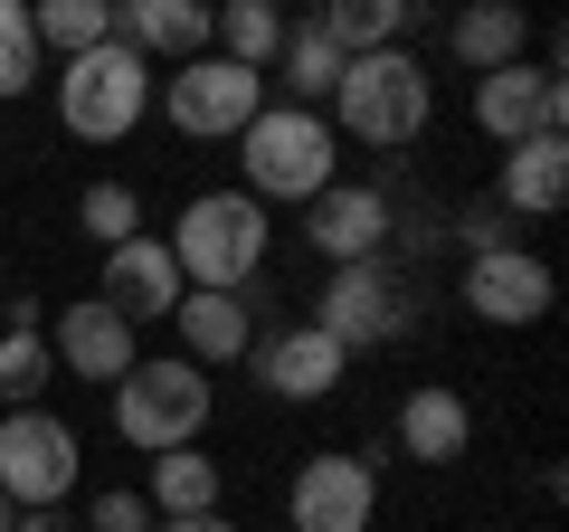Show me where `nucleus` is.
I'll return each mask as SVG.
<instances>
[{
  "label": "nucleus",
  "instance_id": "obj_27",
  "mask_svg": "<svg viewBox=\"0 0 569 532\" xmlns=\"http://www.w3.org/2000/svg\"><path fill=\"white\" fill-rule=\"evenodd\" d=\"M77 228H86L96 247L142 238V200H133V181H86V190H77Z\"/></svg>",
  "mask_w": 569,
  "mask_h": 532
},
{
  "label": "nucleus",
  "instance_id": "obj_12",
  "mask_svg": "<svg viewBox=\"0 0 569 532\" xmlns=\"http://www.w3.org/2000/svg\"><path fill=\"white\" fill-rule=\"evenodd\" d=\"M305 219H313L305 238L323 247L332 266H370V257L389 247V228H399V209H389V190H370V181H332Z\"/></svg>",
  "mask_w": 569,
  "mask_h": 532
},
{
  "label": "nucleus",
  "instance_id": "obj_4",
  "mask_svg": "<svg viewBox=\"0 0 569 532\" xmlns=\"http://www.w3.org/2000/svg\"><path fill=\"white\" fill-rule=\"evenodd\" d=\"M114 428H123V447H142V456L200 447V437H209V371L181 362V352L133 362L114 381Z\"/></svg>",
  "mask_w": 569,
  "mask_h": 532
},
{
  "label": "nucleus",
  "instance_id": "obj_23",
  "mask_svg": "<svg viewBox=\"0 0 569 532\" xmlns=\"http://www.w3.org/2000/svg\"><path fill=\"white\" fill-rule=\"evenodd\" d=\"M276 58H284V105H305V115H323V105H332V86H342V48H332V39H323L313 20H295V29H284V48H276Z\"/></svg>",
  "mask_w": 569,
  "mask_h": 532
},
{
  "label": "nucleus",
  "instance_id": "obj_10",
  "mask_svg": "<svg viewBox=\"0 0 569 532\" xmlns=\"http://www.w3.org/2000/svg\"><path fill=\"white\" fill-rule=\"evenodd\" d=\"M475 124H485L503 152L531 144V134H569V86H560V67L512 58V67H493V77H475Z\"/></svg>",
  "mask_w": 569,
  "mask_h": 532
},
{
  "label": "nucleus",
  "instance_id": "obj_7",
  "mask_svg": "<svg viewBox=\"0 0 569 532\" xmlns=\"http://www.w3.org/2000/svg\"><path fill=\"white\" fill-rule=\"evenodd\" d=\"M418 324V305H408V286L389 276V257H370V266H332V286L313 295V333H323L332 352H380V343H399V333Z\"/></svg>",
  "mask_w": 569,
  "mask_h": 532
},
{
  "label": "nucleus",
  "instance_id": "obj_19",
  "mask_svg": "<svg viewBox=\"0 0 569 532\" xmlns=\"http://www.w3.org/2000/svg\"><path fill=\"white\" fill-rule=\"evenodd\" d=\"M569 200V134H531V144L503 152V181H493V209H522V219H550Z\"/></svg>",
  "mask_w": 569,
  "mask_h": 532
},
{
  "label": "nucleus",
  "instance_id": "obj_28",
  "mask_svg": "<svg viewBox=\"0 0 569 532\" xmlns=\"http://www.w3.org/2000/svg\"><path fill=\"white\" fill-rule=\"evenodd\" d=\"M39 86V39H29V0H0V105Z\"/></svg>",
  "mask_w": 569,
  "mask_h": 532
},
{
  "label": "nucleus",
  "instance_id": "obj_11",
  "mask_svg": "<svg viewBox=\"0 0 569 532\" xmlns=\"http://www.w3.org/2000/svg\"><path fill=\"white\" fill-rule=\"evenodd\" d=\"M456 295H466L475 324H512V333H522V324L550 314L560 286H550V266L531 257V247H493V257H466V286H456Z\"/></svg>",
  "mask_w": 569,
  "mask_h": 532
},
{
  "label": "nucleus",
  "instance_id": "obj_9",
  "mask_svg": "<svg viewBox=\"0 0 569 532\" xmlns=\"http://www.w3.org/2000/svg\"><path fill=\"white\" fill-rule=\"evenodd\" d=\"M284 523H295V532H370V523H380V466H370L361 447L305 456L295 485H284Z\"/></svg>",
  "mask_w": 569,
  "mask_h": 532
},
{
  "label": "nucleus",
  "instance_id": "obj_15",
  "mask_svg": "<svg viewBox=\"0 0 569 532\" xmlns=\"http://www.w3.org/2000/svg\"><path fill=\"white\" fill-rule=\"evenodd\" d=\"M247 362H257V381L276 390V400H332V381H342V352L323 343L313 324H284V333H257L247 343Z\"/></svg>",
  "mask_w": 569,
  "mask_h": 532
},
{
  "label": "nucleus",
  "instance_id": "obj_5",
  "mask_svg": "<svg viewBox=\"0 0 569 532\" xmlns=\"http://www.w3.org/2000/svg\"><path fill=\"white\" fill-rule=\"evenodd\" d=\"M142 115H152V67L133 48L104 39V48H86V58L58 67V124L77 144H123Z\"/></svg>",
  "mask_w": 569,
  "mask_h": 532
},
{
  "label": "nucleus",
  "instance_id": "obj_24",
  "mask_svg": "<svg viewBox=\"0 0 569 532\" xmlns=\"http://www.w3.org/2000/svg\"><path fill=\"white\" fill-rule=\"evenodd\" d=\"M418 20L408 0H332V10H313V29H323L342 58H370V48H399V29Z\"/></svg>",
  "mask_w": 569,
  "mask_h": 532
},
{
  "label": "nucleus",
  "instance_id": "obj_8",
  "mask_svg": "<svg viewBox=\"0 0 569 532\" xmlns=\"http://www.w3.org/2000/svg\"><path fill=\"white\" fill-rule=\"evenodd\" d=\"M162 115L181 124L190 144L247 134V124L266 115V77H257V67H228L219 48H209V58H181V67H171V86H162Z\"/></svg>",
  "mask_w": 569,
  "mask_h": 532
},
{
  "label": "nucleus",
  "instance_id": "obj_3",
  "mask_svg": "<svg viewBox=\"0 0 569 532\" xmlns=\"http://www.w3.org/2000/svg\"><path fill=\"white\" fill-rule=\"evenodd\" d=\"M171 266H181V286L200 295H247L266 266V209L247 190H200V200L171 219Z\"/></svg>",
  "mask_w": 569,
  "mask_h": 532
},
{
  "label": "nucleus",
  "instance_id": "obj_6",
  "mask_svg": "<svg viewBox=\"0 0 569 532\" xmlns=\"http://www.w3.org/2000/svg\"><path fill=\"white\" fill-rule=\"evenodd\" d=\"M86 475V437L48 410H10L0 418V494L20 513H58Z\"/></svg>",
  "mask_w": 569,
  "mask_h": 532
},
{
  "label": "nucleus",
  "instance_id": "obj_30",
  "mask_svg": "<svg viewBox=\"0 0 569 532\" xmlns=\"http://www.w3.org/2000/svg\"><path fill=\"white\" fill-rule=\"evenodd\" d=\"M456 238H466V257H493V247H512V228H503V209H456Z\"/></svg>",
  "mask_w": 569,
  "mask_h": 532
},
{
  "label": "nucleus",
  "instance_id": "obj_31",
  "mask_svg": "<svg viewBox=\"0 0 569 532\" xmlns=\"http://www.w3.org/2000/svg\"><path fill=\"white\" fill-rule=\"evenodd\" d=\"M20 532H86V523H77L67 504H58V513H20Z\"/></svg>",
  "mask_w": 569,
  "mask_h": 532
},
{
  "label": "nucleus",
  "instance_id": "obj_20",
  "mask_svg": "<svg viewBox=\"0 0 569 532\" xmlns=\"http://www.w3.org/2000/svg\"><path fill=\"white\" fill-rule=\"evenodd\" d=\"M152 523H181V513H219V456L209 447H171L152 456V485H142Z\"/></svg>",
  "mask_w": 569,
  "mask_h": 532
},
{
  "label": "nucleus",
  "instance_id": "obj_22",
  "mask_svg": "<svg viewBox=\"0 0 569 532\" xmlns=\"http://www.w3.org/2000/svg\"><path fill=\"white\" fill-rule=\"evenodd\" d=\"M29 39H39V58H86V48L114 39V0H39L29 10Z\"/></svg>",
  "mask_w": 569,
  "mask_h": 532
},
{
  "label": "nucleus",
  "instance_id": "obj_29",
  "mask_svg": "<svg viewBox=\"0 0 569 532\" xmlns=\"http://www.w3.org/2000/svg\"><path fill=\"white\" fill-rule=\"evenodd\" d=\"M86 532H152V504H142L133 485H114V494L86 504Z\"/></svg>",
  "mask_w": 569,
  "mask_h": 532
},
{
  "label": "nucleus",
  "instance_id": "obj_14",
  "mask_svg": "<svg viewBox=\"0 0 569 532\" xmlns=\"http://www.w3.org/2000/svg\"><path fill=\"white\" fill-rule=\"evenodd\" d=\"M48 352H58V371H77V381H104V390H114L123 371L142 362V352H133V324H123L104 295L67 305V314H58V343H48Z\"/></svg>",
  "mask_w": 569,
  "mask_h": 532
},
{
  "label": "nucleus",
  "instance_id": "obj_21",
  "mask_svg": "<svg viewBox=\"0 0 569 532\" xmlns=\"http://www.w3.org/2000/svg\"><path fill=\"white\" fill-rule=\"evenodd\" d=\"M447 48L475 67V77H493V67H512L531 48V20L512 10V0H475V10H456V29H447Z\"/></svg>",
  "mask_w": 569,
  "mask_h": 532
},
{
  "label": "nucleus",
  "instance_id": "obj_25",
  "mask_svg": "<svg viewBox=\"0 0 569 532\" xmlns=\"http://www.w3.org/2000/svg\"><path fill=\"white\" fill-rule=\"evenodd\" d=\"M209 39H219V58L228 67H276V48H284V10H266V0H228V10H209Z\"/></svg>",
  "mask_w": 569,
  "mask_h": 532
},
{
  "label": "nucleus",
  "instance_id": "obj_1",
  "mask_svg": "<svg viewBox=\"0 0 569 532\" xmlns=\"http://www.w3.org/2000/svg\"><path fill=\"white\" fill-rule=\"evenodd\" d=\"M427 115H437V77L408 48H370V58H342V86H332L323 124L370 144V152H408L427 134Z\"/></svg>",
  "mask_w": 569,
  "mask_h": 532
},
{
  "label": "nucleus",
  "instance_id": "obj_17",
  "mask_svg": "<svg viewBox=\"0 0 569 532\" xmlns=\"http://www.w3.org/2000/svg\"><path fill=\"white\" fill-rule=\"evenodd\" d=\"M171 324H181V362H200V371L247 362V343H257V286L247 295H200L190 286L181 305H171Z\"/></svg>",
  "mask_w": 569,
  "mask_h": 532
},
{
  "label": "nucleus",
  "instance_id": "obj_33",
  "mask_svg": "<svg viewBox=\"0 0 569 532\" xmlns=\"http://www.w3.org/2000/svg\"><path fill=\"white\" fill-rule=\"evenodd\" d=\"M0 532H20V504H10V494H0Z\"/></svg>",
  "mask_w": 569,
  "mask_h": 532
},
{
  "label": "nucleus",
  "instance_id": "obj_18",
  "mask_svg": "<svg viewBox=\"0 0 569 532\" xmlns=\"http://www.w3.org/2000/svg\"><path fill=\"white\" fill-rule=\"evenodd\" d=\"M475 447V410H466V390L447 381H427L399 400V456H418V466H456V456Z\"/></svg>",
  "mask_w": 569,
  "mask_h": 532
},
{
  "label": "nucleus",
  "instance_id": "obj_2",
  "mask_svg": "<svg viewBox=\"0 0 569 532\" xmlns=\"http://www.w3.org/2000/svg\"><path fill=\"white\" fill-rule=\"evenodd\" d=\"M238 171H247V200L257 209H276V200L313 209L342 181V134H332L323 115H305V105H266L238 134Z\"/></svg>",
  "mask_w": 569,
  "mask_h": 532
},
{
  "label": "nucleus",
  "instance_id": "obj_13",
  "mask_svg": "<svg viewBox=\"0 0 569 532\" xmlns=\"http://www.w3.org/2000/svg\"><path fill=\"white\" fill-rule=\"evenodd\" d=\"M104 305L123 314V324H152V314H171L181 305V266H171V247L162 238H123V247H104Z\"/></svg>",
  "mask_w": 569,
  "mask_h": 532
},
{
  "label": "nucleus",
  "instance_id": "obj_32",
  "mask_svg": "<svg viewBox=\"0 0 569 532\" xmlns=\"http://www.w3.org/2000/svg\"><path fill=\"white\" fill-rule=\"evenodd\" d=\"M152 532H238L228 513H181V523H152Z\"/></svg>",
  "mask_w": 569,
  "mask_h": 532
},
{
  "label": "nucleus",
  "instance_id": "obj_26",
  "mask_svg": "<svg viewBox=\"0 0 569 532\" xmlns=\"http://www.w3.org/2000/svg\"><path fill=\"white\" fill-rule=\"evenodd\" d=\"M58 381V352H48L39 324H10L0 333V400H20V410H39V390Z\"/></svg>",
  "mask_w": 569,
  "mask_h": 532
},
{
  "label": "nucleus",
  "instance_id": "obj_16",
  "mask_svg": "<svg viewBox=\"0 0 569 532\" xmlns=\"http://www.w3.org/2000/svg\"><path fill=\"white\" fill-rule=\"evenodd\" d=\"M114 48L152 58H209V0H114Z\"/></svg>",
  "mask_w": 569,
  "mask_h": 532
}]
</instances>
